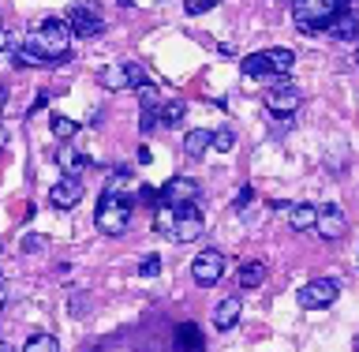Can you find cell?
I'll list each match as a JSON object with an SVG mask.
<instances>
[{"instance_id":"cell-1","label":"cell","mask_w":359,"mask_h":352,"mask_svg":"<svg viewBox=\"0 0 359 352\" xmlns=\"http://www.w3.org/2000/svg\"><path fill=\"white\" fill-rule=\"evenodd\" d=\"M72 27L64 19H45L34 27L30 38H22L15 49H11V64H60L72 53Z\"/></svg>"},{"instance_id":"cell-2","label":"cell","mask_w":359,"mask_h":352,"mask_svg":"<svg viewBox=\"0 0 359 352\" xmlns=\"http://www.w3.org/2000/svg\"><path fill=\"white\" fill-rule=\"evenodd\" d=\"M348 11V0H296L292 19L303 34H322Z\"/></svg>"},{"instance_id":"cell-3","label":"cell","mask_w":359,"mask_h":352,"mask_svg":"<svg viewBox=\"0 0 359 352\" xmlns=\"http://www.w3.org/2000/svg\"><path fill=\"white\" fill-rule=\"evenodd\" d=\"M131 199L128 195H116V191H105L97 202V214H94V225H97V233H105V236H123L128 233V225H131Z\"/></svg>"},{"instance_id":"cell-4","label":"cell","mask_w":359,"mask_h":352,"mask_svg":"<svg viewBox=\"0 0 359 352\" xmlns=\"http://www.w3.org/2000/svg\"><path fill=\"white\" fill-rule=\"evenodd\" d=\"M292 64H296V53L285 49V45H273V49H262V53H251V56H243V75H251V79H266V75H277V79H285L292 72Z\"/></svg>"},{"instance_id":"cell-5","label":"cell","mask_w":359,"mask_h":352,"mask_svg":"<svg viewBox=\"0 0 359 352\" xmlns=\"http://www.w3.org/2000/svg\"><path fill=\"white\" fill-rule=\"evenodd\" d=\"M341 296V281L337 278H314L307 281V285L299 289V308H307V311H318V308H330V304Z\"/></svg>"},{"instance_id":"cell-6","label":"cell","mask_w":359,"mask_h":352,"mask_svg":"<svg viewBox=\"0 0 359 352\" xmlns=\"http://www.w3.org/2000/svg\"><path fill=\"white\" fill-rule=\"evenodd\" d=\"M191 278H195V285L202 289H213L217 281L224 278V255L217 247H206V252L195 255V263H191Z\"/></svg>"},{"instance_id":"cell-7","label":"cell","mask_w":359,"mask_h":352,"mask_svg":"<svg viewBox=\"0 0 359 352\" xmlns=\"http://www.w3.org/2000/svg\"><path fill=\"white\" fill-rule=\"evenodd\" d=\"M67 27H72L75 38H97V34L105 30V19L97 15L94 4H75L67 11Z\"/></svg>"},{"instance_id":"cell-8","label":"cell","mask_w":359,"mask_h":352,"mask_svg":"<svg viewBox=\"0 0 359 352\" xmlns=\"http://www.w3.org/2000/svg\"><path fill=\"white\" fill-rule=\"evenodd\" d=\"M198 195H202V188H198L191 176H172V180L161 188V202H165V207H176V210H180V207H195Z\"/></svg>"},{"instance_id":"cell-9","label":"cell","mask_w":359,"mask_h":352,"mask_svg":"<svg viewBox=\"0 0 359 352\" xmlns=\"http://www.w3.org/2000/svg\"><path fill=\"white\" fill-rule=\"evenodd\" d=\"M202 233H206V218H202V210H198V207H180V210H176L172 240H180V244H195Z\"/></svg>"},{"instance_id":"cell-10","label":"cell","mask_w":359,"mask_h":352,"mask_svg":"<svg viewBox=\"0 0 359 352\" xmlns=\"http://www.w3.org/2000/svg\"><path fill=\"white\" fill-rule=\"evenodd\" d=\"M314 233L322 236V240H341V236L348 233V218L341 207H333V202H325V207H318V221H314Z\"/></svg>"},{"instance_id":"cell-11","label":"cell","mask_w":359,"mask_h":352,"mask_svg":"<svg viewBox=\"0 0 359 352\" xmlns=\"http://www.w3.org/2000/svg\"><path fill=\"white\" fill-rule=\"evenodd\" d=\"M266 109L269 112H277V117H292V112L299 109V101H303V94L292 83H280V86H269L266 90Z\"/></svg>"},{"instance_id":"cell-12","label":"cell","mask_w":359,"mask_h":352,"mask_svg":"<svg viewBox=\"0 0 359 352\" xmlns=\"http://www.w3.org/2000/svg\"><path fill=\"white\" fill-rule=\"evenodd\" d=\"M79 199H83V184H79V176H60L49 188V202L56 210H72V207H79Z\"/></svg>"},{"instance_id":"cell-13","label":"cell","mask_w":359,"mask_h":352,"mask_svg":"<svg viewBox=\"0 0 359 352\" xmlns=\"http://www.w3.org/2000/svg\"><path fill=\"white\" fill-rule=\"evenodd\" d=\"M240 311H243L240 296H224V300H217V304H213V326H217V330H232V326L240 322Z\"/></svg>"},{"instance_id":"cell-14","label":"cell","mask_w":359,"mask_h":352,"mask_svg":"<svg viewBox=\"0 0 359 352\" xmlns=\"http://www.w3.org/2000/svg\"><path fill=\"white\" fill-rule=\"evenodd\" d=\"M176 348H180V352H206L202 330H198L195 322H180V326H176Z\"/></svg>"},{"instance_id":"cell-15","label":"cell","mask_w":359,"mask_h":352,"mask_svg":"<svg viewBox=\"0 0 359 352\" xmlns=\"http://www.w3.org/2000/svg\"><path fill=\"white\" fill-rule=\"evenodd\" d=\"M314 221H318V207H311V202H299V207L288 210V225H292L296 233L314 229Z\"/></svg>"},{"instance_id":"cell-16","label":"cell","mask_w":359,"mask_h":352,"mask_svg":"<svg viewBox=\"0 0 359 352\" xmlns=\"http://www.w3.org/2000/svg\"><path fill=\"white\" fill-rule=\"evenodd\" d=\"M97 83L105 90H128L131 86L128 64H112V67H105V72H97Z\"/></svg>"},{"instance_id":"cell-17","label":"cell","mask_w":359,"mask_h":352,"mask_svg":"<svg viewBox=\"0 0 359 352\" xmlns=\"http://www.w3.org/2000/svg\"><path fill=\"white\" fill-rule=\"evenodd\" d=\"M184 117H187V101H180V98H165L161 109H157V124H165V128H172Z\"/></svg>"},{"instance_id":"cell-18","label":"cell","mask_w":359,"mask_h":352,"mask_svg":"<svg viewBox=\"0 0 359 352\" xmlns=\"http://www.w3.org/2000/svg\"><path fill=\"white\" fill-rule=\"evenodd\" d=\"M56 165L64 169V176H79L86 169V157L75 150V146H60V150H56Z\"/></svg>"},{"instance_id":"cell-19","label":"cell","mask_w":359,"mask_h":352,"mask_svg":"<svg viewBox=\"0 0 359 352\" xmlns=\"http://www.w3.org/2000/svg\"><path fill=\"white\" fill-rule=\"evenodd\" d=\"M206 146H213V131L195 128V131L184 135V154L187 157H202V154H206Z\"/></svg>"},{"instance_id":"cell-20","label":"cell","mask_w":359,"mask_h":352,"mask_svg":"<svg viewBox=\"0 0 359 352\" xmlns=\"http://www.w3.org/2000/svg\"><path fill=\"white\" fill-rule=\"evenodd\" d=\"M236 281H240V289H258L266 281V263H243Z\"/></svg>"},{"instance_id":"cell-21","label":"cell","mask_w":359,"mask_h":352,"mask_svg":"<svg viewBox=\"0 0 359 352\" xmlns=\"http://www.w3.org/2000/svg\"><path fill=\"white\" fill-rule=\"evenodd\" d=\"M330 34H333V38H341V41H344V38H359V15L344 11V15L330 27Z\"/></svg>"},{"instance_id":"cell-22","label":"cell","mask_w":359,"mask_h":352,"mask_svg":"<svg viewBox=\"0 0 359 352\" xmlns=\"http://www.w3.org/2000/svg\"><path fill=\"white\" fill-rule=\"evenodd\" d=\"M135 98H139V105H142V112H157L161 109V94H157V86L154 83H142L139 90H135Z\"/></svg>"},{"instance_id":"cell-23","label":"cell","mask_w":359,"mask_h":352,"mask_svg":"<svg viewBox=\"0 0 359 352\" xmlns=\"http://www.w3.org/2000/svg\"><path fill=\"white\" fill-rule=\"evenodd\" d=\"M154 229L172 236V229H176V207H165V202H161V207H157V214H154Z\"/></svg>"},{"instance_id":"cell-24","label":"cell","mask_w":359,"mask_h":352,"mask_svg":"<svg viewBox=\"0 0 359 352\" xmlns=\"http://www.w3.org/2000/svg\"><path fill=\"white\" fill-rule=\"evenodd\" d=\"M22 352H60V345H56L53 334H34L27 345H22Z\"/></svg>"},{"instance_id":"cell-25","label":"cell","mask_w":359,"mask_h":352,"mask_svg":"<svg viewBox=\"0 0 359 352\" xmlns=\"http://www.w3.org/2000/svg\"><path fill=\"white\" fill-rule=\"evenodd\" d=\"M53 135L67 143V139H75V135H79V124L67 120V117H53Z\"/></svg>"},{"instance_id":"cell-26","label":"cell","mask_w":359,"mask_h":352,"mask_svg":"<svg viewBox=\"0 0 359 352\" xmlns=\"http://www.w3.org/2000/svg\"><path fill=\"white\" fill-rule=\"evenodd\" d=\"M221 0H184V8H187V15H206V11H213Z\"/></svg>"},{"instance_id":"cell-27","label":"cell","mask_w":359,"mask_h":352,"mask_svg":"<svg viewBox=\"0 0 359 352\" xmlns=\"http://www.w3.org/2000/svg\"><path fill=\"white\" fill-rule=\"evenodd\" d=\"M161 274V259L157 255H146L142 263H139V278H157Z\"/></svg>"},{"instance_id":"cell-28","label":"cell","mask_w":359,"mask_h":352,"mask_svg":"<svg viewBox=\"0 0 359 352\" xmlns=\"http://www.w3.org/2000/svg\"><path fill=\"white\" fill-rule=\"evenodd\" d=\"M213 146H217L221 154H229L232 146H236V135L229 131V128H221V131H213Z\"/></svg>"},{"instance_id":"cell-29","label":"cell","mask_w":359,"mask_h":352,"mask_svg":"<svg viewBox=\"0 0 359 352\" xmlns=\"http://www.w3.org/2000/svg\"><path fill=\"white\" fill-rule=\"evenodd\" d=\"M139 202H146V207H157V202H161V188L139 184Z\"/></svg>"},{"instance_id":"cell-30","label":"cell","mask_w":359,"mask_h":352,"mask_svg":"<svg viewBox=\"0 0 359 352\" xmlns=\"http://www.w3.org/2000/svg\"><path fill=\"white\" fill-rule=\"evenodd\" d=\"M45 244H49V240H45V236H38V233L22 236V252H27V255H34V252H45Z\"/></svg>"},{"instance_id":"cell-31","label":"cell","mask_w":359,"mask_h":352,"mask_svg":"<svg viewBox=\"0 0 359 352\" xmlns=\"http://www.w3.org/2000/svg\"><path fill=\"white\" fill-rule=\"evenodd\" d=\"M251 199H255V188H243L240 195H236V210H243V207H247V202H251Z\"/></svg>"},{"instance_id":"cell-32","label":"cell","mask_w":359,"mask_h":352,"mask_svg":"<svg viewBox=\"0 0 359 352\" xmlns=\"http://www.w3.org/2000/svg\"><path fill=\"white\" fill-rule=\"evenodd\" d=\"M157 128V112H142V131H154Z\"/></svg>"},{"instance_id":"cell-33","label":"cell","mask_w":359,"mask_h":352,"mask_svg":"<svg viewBox=\"0 0 359 352\" xmlns=\"http://www.w3.org/2000/svg\"><path fill=\"white\" fill-rule=\"evenodd\" d=\"M8 296H11V289H8V281L0 278V308H4V304H8Z\"/></svg>"},{"instance_id":"cell-34","label":"cell","mask_w":359,"mask_h":352,"mask_svg":"<svg viewBox=\"0 0 359 352\" xmlns=\"http://www.w3.org/2000/svg\"><path fill=\"white\" fill-rule=\"evenodd\" d=\"M8 139H11V128H8V124H0V150L8 146Z\"/></svg>"},{"instance_id":"cell-35","label":"cell","mask_w":359,"mask_h":352,"mask_svg":"<svg viewBox=\"0 0 359 352\" xmlns=\"http://www.w3.org/2000/svg\"><path fill=\"white\" fill-rule=\"evenodd\" d=\"M154 157H150V150H146V146H139V165H150Z\"/></svg>"},{"instance_id":"cell-36","label":"cell","mask_w":359,"mask_h":352,"mask_svg":"<svg viewBox=\"0 0 359 352\" xmlns=\"http://www.w3.org/2000/svg\"><path fill=\"white\" fill-rule=\"evenodd\" d=\"M0 352H15V348H11V345H4V341H0Z\"/></svg>"},{"instance_id":"cell-37","label":"cell","mask_w":359,"mask_h":352,"mask_svg":"<svg viewBox=\"0 0 359 352\" xmlns=\"http://www.w3.org/2000/svg\"><path fill=\"white\" fill-rule=\"evenodd\" d=\"M4 98H8V94H4V86H0V109H4Z\"/></svg>"},{"instance_id":"cell-38","label":"cell","mask_w":359,"mask_h":352,"mask_svg":"<svg viewBox=\"0 0 359 352\" xmlns=\"http://www.w3.org/2000/svg\"><path fill=\"white\" fill-rule=\"evenodd\" d=\"M355 64H359V53H355Z\"/></svg>"},{"instance_id":"cell-39","label":"cell","mask_w":359,"mask_h":352,"mask_svg":"<svg viewBox=\"0 0 359 352\" xmlns=\"http://www.w3.org/2000/svg\"><path fill=\"white\" fill-rule=\"evenodd\" d=\"M355 352H359V341H355Z\"/></svg>"}]
</instances>
